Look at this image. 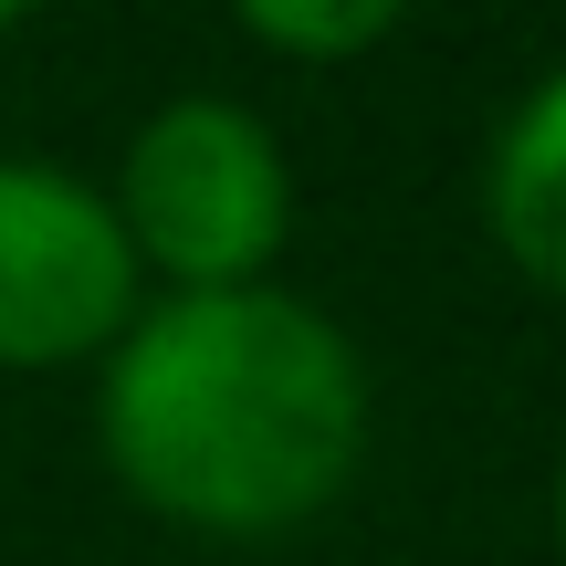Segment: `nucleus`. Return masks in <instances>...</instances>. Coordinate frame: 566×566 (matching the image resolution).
Here are the masks:
<instances>
[{"instance_id":"1","label":"nucleus","mask_w":566,"mask_h":566,"mask_svg":"<svg viewBox=\"0 0 566 566\" xmlns=\"http://www.w3.org/2000/svg\"><path fill=\"white\" fill-rule=\"evenodd\" d=\"M105 472L158 525L210 546L294 535L367 462V357L325 304L242 283V294H158L105 346L95 388Z\"/></svg>"},{"instance_id":"5","label":"nucleus","mask_w":566,"mask_h":566,"mask_svg":"<svg viewBox=\"0 0 566 566\" xmlns=\"http://www.w3.org/2000/svg\"><path fill=\"white\" fill-rule=\"evenodd\" d=\"M231 21L283 63H357L409 21V0H231Z\"/></svg>"},{"instance_id":"6","label":"nucleus","mask_w":566,"mask_h":566,"mask_svg":"<svg viewBox=\"0 0 566 566\" xmlns=\"http://www.w3.org/2000/svg\"><path fill=\"white\" fill-rule=\"evenodd\" d=\"M556 556H566V451H556Z\"/></svg>"},{"instance_id":"7","label":"nucleus","mask_w":566,"mask_h":566,"mask_svg":"<svg viewBox=\"0 0 566 566\" xmlns=\"http://www.w3.org/2000/svg\"><path fill=\"white\" fill-rule=\"evenodd\" d=\"M21 11H32V0H0V32H11V21H21Z\"/></svg>"},{"instance_id":"2","label":"nucleus","mask_w":566,"mask_h":566,"mask_svg":"<svg viewBox=\"0 0 566 566\" xmlns=\"http://www.w3.org/2000/svg\"><path fill=\"white\" fill-rule=\"evenodd\" d=\"M137 273L168 294H242L294 242V158L252 105L179 95L126 137V168L105 189Z\"/></svg>"},{"instance_id":"3","label":"nucleus","mask_w":566,"mask_h":566,"mask_svg":"<svg viewBox=\"0 0 566 566\" xmlns=\"http://www.w3.org/2000/svg\"><path fill=\"white\" fill-rule=\"evenodd\" d=\"M137 252L84 168L0 158V367H74L137 325Z\"/></svg>"},{"instance_id":"4","label":"nucleus","mask_w":566,"mask_h":566,"mask_svg":"<svg viewBox=\"0 0 566 566\" xmlns=\"http://www.w3.org/2000/svg\"><path fill=\"white\" fill-rule=\"evenodd\" d=\"M483 231L525 283L566 294V63L514 95L483 147Z\"/></svg>"}]
</instances>
